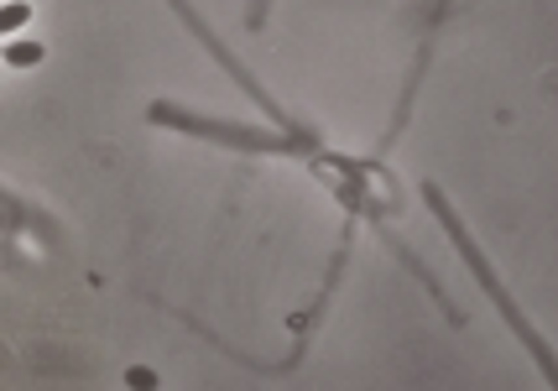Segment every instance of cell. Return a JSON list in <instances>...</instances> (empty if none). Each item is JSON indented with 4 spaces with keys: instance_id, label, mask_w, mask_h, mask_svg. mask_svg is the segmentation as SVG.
<instances>
[{
    "instance_id": "5b68a950",
    "label": "cell",
    "mask_w": 558,
    "mask_h": 391,
    "mask_svg": "<svg viewBox=\"0 0 558 391\" xmlns=\"http://www.w3.org/2000/svg\"><path fill=\"white\" fill-rule=\"evenodd\" d=\"M26 22H32V5H22V0H0V37L22 32Z\"/></svg>"
},
{
    "instance_id": "7a4b0ae2",
    "label": "cell",
    "mask_w": 558,
    "mask_h": 391,
    "mask_svg": "<svg viewBox=\"0 0 558 391\" xmlns=\"http://www.w3.org/2000/svg\"><path fill=\"white\" fill-rule=\"evenodd\" d=\"M146 121L168 125V131H183V136H204V142H219V147H235V151H271V157H303V162H318V157L329 151L318 131H256V125H241V121L194 115V110H183V105H151Z\"/></svg>"
},
{
    "instance_id": "8992f818",
    "label": "cell",
    "mask_w": 558,
    "mask_h": 391,
    "mask_svg": "<svg viewBox=\"0 0 558 391\" xmlns=\"http://www.w3.org/2000/svg\"><path fill=\"white\" fill-rule=\"evenodd\" d=\"M131 387H157V376H151V370H146V366H136V370H131Z\"/></svg>"
},
{
    "instance_id": "6da1fadb",
    "label": "cell",
    "mask_w": 558,
    "mask_h": 391,
    "mask_svg": "<svg viewBox=\"0 0 558 391\" xmlns=\"http://www.w3.org/2000/svg\"><path fill=\"white\" fill-rule=\"evenodd\" d=\"M423 204L434 209V220L444 224V235H449V245L460 251V261H464V267H470V277L481 282V293H486L490 303H496V314H501V318H507V323H511V334H517V340L527 344V355H533L537 366H543V381H558V370H554V350H548V340H543V334H537L533 323L522 318V308L511 303V293H507V288H501V277L490 271L486 251H481V245H475V235L464 230L460 209H454V204L444 198V188H438V183H423Z\"/></svg>"
},
{
    "instance_id": "277c9868",
    "label": "cell",
    "mask_w": 558,
    "mask_h": 391,
    "mask_svg": "<svg viewBox=\"0 0 558 391\" xmlns=\"http://www.w3.org/2000/svg\"><path fill=\"white\" fill-rule=\"evenodd\" d=\"M0 63L32 69V63H43V42H5V48H0Z\"/></svg>"
},
{
    "instance_id": "52a82bcc",
    "label": "cell",
    "mask_w": 558,
    "mask_h": 391,
    "mask_svg": "<svg viewBox=\"0 0 558 391\" xmlns=\"http://www.w3.org/2000/svg\"><path fill=\"white\" fill-rule=\"evenodd\" d=\"M267 5H271V0H251V16H245V22L262 26V22H267Z\"/></svg>"
},
{
    "instance_id": "3957f363",
    "label": "cell",
    "mask_w": 558,
    "mask_h": 391,
    "mask_svg": "<svg viewBox=\"0 0 558 391\" xmlns=\"http://www.w3.org/2000/svg\"><path fill=\"white\" fill-rule=\"evenodd\" d=\"M168 5H172V11H178V16H183V26L194 32L198 42H204V48L215 52V58H219V69H225V74L235 78V84H241L245 95H251V99H256V105H262V110H267V115H271V125H277V131H308V125H298V121H292V115H288V110H282V105H277V99H271L267 89H262V84H256V74H251V69H245L241 58H235V52H230V48H225V42H219L215 32H209V26L198 22V16H194V5H189V0H168Z\"/></svg>"
}]
</instances>
